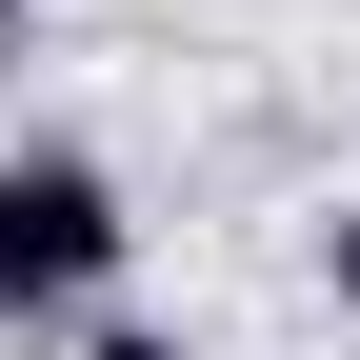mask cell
Segmentation results:
<instances>
[{
	"label": "cell",
	"instance_id": "1",
	"mask_svg": "<svg viewBox=\"0 0 360 360\" xmlns=\"http://www.w3.org/2000/svg\"><path fill=\"white\" fill-rule=\"evenodd\" d=\"M120 240H141V220H120V180L80 160V141H0V321H101L120 300Z\"/></svg>",
	"mask_w": 360,
	"mask_h": 360
},
{
	"label": "cell",
	"instance_id": "2",
	"mask_svg": "<svg viewBox=\"0 0 360 360\" xmlns=\"http://www.w3.org/2000/svg\"><path fill=\"white\" fill-rule=\"evenodd\" d=\"M321 300H340V321H360V200L321 220Z\"/></svg>",
	"mask_w": 360,
	"mask_h": 360
},
{
	"label": "cell",
	"instance_id": "3",
	"mask_svg": "<svg viewBox=\"0 0 360 360\" xmlns=\"http://www.w3.org/2000/svg\"><path fill=\"white\" fill-rule=\"evenodd\" d=\"M80 360H200V340H160V321H101V340H80Z\"/></svg>",
	"mask_w": 360,
	"mask_h": 360
},
{
	"label": "cell",
	"instance_id": "4",
	"mask_svg": "<svg viewBox=\"0 0 360 360\" xmlns=\"http://www.w3.org/2000/svg\"><path fill=\"white\" fill-rule=\"evenodd\" d=\"M20 20H40V0H0V40H20Z\"/></svg>",
	"mask_w": 360,
	"mask_h": 360
}]
</instances>
